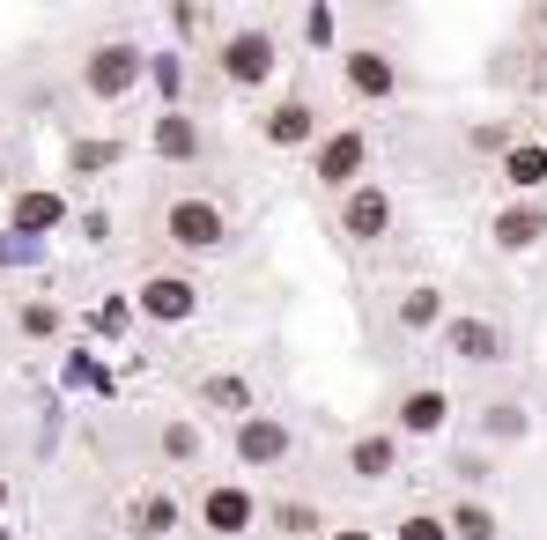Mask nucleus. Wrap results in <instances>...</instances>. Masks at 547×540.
<instances>
[{
  "label": "nucleus",
  "mask_w": 547,
  "mask_h": 540,
  "mask_svg": "<svg viewBox=\"0 0 547 540\" xmlns=\"http://www.w3.org/2000/svg\"><path fill=\"white\" fill-rule=\"evenodd\" d=\"M333 540H370V533H333Z\"/></svg>",
  "instance_id": "obj_29"
},
{
  "label": "nucleus",
  "mask_w": 547,
  "mask_h": 540,
  "mask_svg": "<svg viewBox=\"0 0 547 540\" xmlns=\"http://www.w3.org/2000/svg\"><path fill=\"white\" fill-rule=\"evenodd\" d=\"M60 215H67L60 193H23V200H15V230H23V237H45Z\"/></svg>",
  "instance_id": "obj_9"
},
{
  "label": "nucleus",
  "mask_w": 547,
  "mask_h": 540,
  "mask_svg": "<svg viewBox=\"0 0 547 540\" xmlns=\"http://www.w3.org/2000/svg\"><path fill=\"white\" fill-rule=\"evenodd\" d=\"M141 311L148 319H185V311H193V289H185L178 274H156V282L141 289Z\"/></svg>",
  "instance_id": "obj_7"
},
{
  "label": "nucleus",
  "mask_w": 547,
  "mask_h": 540,
  "mask_svg": "<svg viewBox=\"0 0 547 540\" xmlns=\"http://www.w3.org/2000/svg\"><path fill=\"white\" fill-rule=\"evenodd\" d=\"M355 171H363V134H333V141H318V178H326V185H348Z\"/></svg>",
  "instance_id": "obj_5"
},
{
  "label": "nucleus",
  "mask_w": 547,
  "mask_h": 540,
  "mask_svg": "<svg viewBox=\"0 0 547 540\" xmlns=\"http://www.w3.org/2000/svg\"><path fill=\"white\" fill-rule=\"evenodd\" d=\"M540 230H547L540 208H511V215L496 222V245H503V252H525V245H540Z\"/></svg>",
  "instance_id": "obj_12"
},
{
  "label": "nucleus",
  "mask_w": 547,
  "mask_h": 540,
  "mask_svg": "<svg viewBox=\"0 0 547 540\" xmlns=\"http://www.w3.org/2000/svg\"><path fill=\"white\" fill-rule=\"evenodd\" d=\"M451 348L474 356V363H496L503 356V341H496V326H488V319H451Z\"/></svg>",
  "instance_id": "obj_10"
},
{
  "label": "nucleus",
  "mask_w": 547,
  "mask_h": 540,
  "mask_svg": "<svg viewBox=\"0 0 547 540\" xmlns=\"http://www.w3.org/2000/svg\"><path fill=\"white\" fill-rule=\"evenodd\" d=\"M163 444H171V459H193V452H200L193 430H163Z\"/></svg>",
  "instance_id": "obj_26"
},
{
  "label": "nucleus",
  "mask_w": 547,
  "mask_h": 540,
  "mask_svg": "<svg viewBox=\"0 0 547 540\" xmlns=\"http://www.w3.org/2000/svg\"><path fill=\"white\" fill-rule=\"evenodd\" d=\"M222 74H230V82H267L274 74V37L267 30H237L230 45H222Z\"/></svg>",
  "instance_id": "obj_1"
},
{
  "label": "nucleus",
  "mask_w": 547,
  "mask_h": 540,
  "mask_svg": "<svg viewBox=\"0 0 547 540\" xmlns=\"http://www.w3.org/2000/svg\"><path fill=\"white\" fill-rule=\"evenodd\" d=\"M200 518H207L215 533H244V526H252V496H244V489H207Z\"/></svg>",
  "instance_id": "obj_6"
},
{
  "label": "nucleus",
  "mask_w": 547,
  "mask_h": 540,
  "mask_svg": "<svg viewBox=\"0 0 547 540\" xmlns=\"http://www.w3.org/2000/svg\"><path fill=\"white\" fill-rule=\"evenodd\" d=\"M437 422H444V393H414V400H407V430H414V437H429Z\"/></svg>",
  "instance_id": "obj_16"
},
{
  "label": "nucleus",
  "mask_w": 547,
  "mask_h": 540,
  "mask_svg": "<svg viewBox=\"0 0 547 540\" xmlns=\"http://www.w3.org/2000/svg\"><path fill=\"white\" fill-rule=\"evenodd\" d=\"M171 518H178V504L156 496V504H141V533H171Z\"/></svg>",
  "instance_id": "obj_21"
},
{
  "label": "nucleus",
  "mask_w": 547,
  "mask_h": 540,
  "mask_svg": "<svg viewBox=\"0 0 547 540\" xmlns=\"http://www.w3.org/2000/svg\"><path fill=\"white\" fill-rule=\"evenodd\" d=\"M207 400L215 407H244V378H207Z\"/></svg>",
  "instance_id": "obj_24"
},
{
  "label": "nucleus",
  "mask_w": 547,
  "mask_h": 540,
  "mask_svg": "<svg viewBox=\"0 0 547 540\" xmlns=\"http://www.w3.org/2000/svg\"><path fill=\"white\" fill-rule=\"evenodd\" d=\"M385 467H392V437H363V444H355V474H370V481H377Z\"/></svg>",
  "instance_id": "obj_18"
},
{
  "label": "nucleus",
  "mask_w": 547,
  "mask_h": 540,
  "mask_svg": "<svg viewBox=\"0 0 547 540\" xmlns=\"http://www.w3.org/2000/svg\"><path fill=\"white\" fill-rule=\"evenodd\" d=\"M23 333H37V341H52V333H60V311H52V304H30V311H23Z\"/></svg>",
  "instance_id": "obj_20"
},
{
  "label": "nucleus",
  "mask_w": 547,
  "mask_h": 540,
  "mask_svg": "<svg viewBox=\"0 0 547 540\" xmlns=\"http://www.w3.org/2000/svg\"><path fill=\"white\" fill-rule=\"evenodd\" d=\"M348 82L363 89V97H392V89H400V74H392L385 60H377L370 45H355V52H348Z\"/></svg>",
  "instance_id": "obj_8"
},
{
  "label": "nucleus",
  "mask_w": 547,
  "mask_h": 540,
  "mask_svg": "<svg viewBox=\"0 0 547 540\" xmlns=\"http://www.w3.org/2000/svg\"><path fill=\"white\" fill-rule=\"evenodd\" d=\"M141 74V60H134V45H104L97 60H89V89L97 97H126V82Z\"/></svg>",
  "instance_id": "obj_3"
},
{
  "label": "nucleus",
  "mask_w": 547,
  "mask_h": 540,
  "mask_svg": "<svg viewBox=\"0 0 547 540\" xmlns=\"http://www.w3.org/2000/svg\"><path fill=\"white\" fill-rule=\"evenodd\" d=\"M267 134H274V141H304V134H311V104H281L274 119H267Z\"/></svg>",
  "instance_id": "obj_15"
},
{
  "label": "nucleus",
  "mask_w": 547,
  "mask_h": 540,
  "mask_svg": "<svg viewBox=\"0 0 547 540\" xmlns=\"http://www.w3.org/2000/svg\"><path fill=\"white\" fill-rule=\"evenodd\" d=\"M156 89H163V97H178V60H171V52L156 60Z\"/></svg>",
  "instance_id": "obj_27"
},
{
  "label": "nucleus",
  "mask_w": 547,
  "mask_h": 540,
  "mask_svg": "<svg viewBox=\"0 0 547 540\" xmlns=\"http://www.w3.org/2000/svg\"><path fill=\"white\" fill-rule=\"evenodd\" d=\"M163 222H171V237L185 252H215L222 245V208H207V200H178Z\"/></svg>",
  "instance_id": "obj_2"
},
{
  "label": "nucleus",
  "mask_w": 547,
  "mask_h": 540,
  "mask_svg": "<svg viewBox=\"0 0 547 540\" xmlns=\"http://www.w3.org/2000/svg\"><path fill=\"white\" fill-rule=\"evenodd\" d=\"M274 518H281V533H311V526H318V511H311V504H281Z\"/></svg>",
  "instance_id": "obj_23"
},
{
  "label": "nucleus",
  "mask_w": 547,
  "mask_h": 540,
  "mask_svg": "<svg viewBox=\"0 0 547 540\" xmlns=\"http://www.w3.org/2000/svg\"><path fill=\"white\" fill-rule=\"evenodd\" d=\"M400 540H444V526H437V518H407Z\"/></svg>",
  "instance_id": "obj_25"
},
{
  "label": "nucleus",
  "mask_w": 547,
  "mask_h": 540,
  "mask_svg": "<svg viewBox=\"0 0 547 540\" xmlns=\"http://www.w3.org/2000/svg\"><path fill=\"white\" fill-rule=\"evenodd\" d=\"M341 222H348V237H363V245H370V237H385V222H392V208H385V193H355Z\"/></svg>",
  "instance_id": "obj_11"
},
{
  "label": "nucleus",
  "mask_w": 547,
  "mask_h": 540,
  "mask_svg": "<svg viewBox=\"0 0 547 540\" xmlns=\"http://www.w3.org/2000/svg\"><path fill=\"white\" fill-rule=\"evenodd\" d=\"M400 319L407 326H429V319H437V289H414L407 304H400Z\"/></svg>",
  "instance_id": "obj_19"
},
{
  "label": "nucleus",
  "mask_w": 547,
  "mask_h": 540,
  "mask_svg": "<svg viewBox=\"0 0 547 540\" xmlns=\"http://www.w3.org/2000/svg\"><path fill=\"white\" fill-rule=\"evenodd\" d=\"M111 156H119V148H111V141H104V148H97V141H74V171H104Z\"/></svg>",
  "instance_id": "obj_22"
},
{
  "label": "nucleus",
  "mask_w": 547,
  "mask_h": 540,
  "mask_svg": "<svg viewBox=\"0 0 547 540\" xmlns=\"http://www.w3.org/2000/svg\"><path fill=\"white\" fill-rule=\"evenodd\" d=\"M156 148H163V156H171V163H185V156H193V148H200L193 119H178V111H163V119H156Z\"/></svg>",
  "instance_id": "obj_13"
},
{
  "label": "nucleus",
  "mask_w": 547,
  "mask_h": 540,
  "mask_svg": "<svg viewBox=\"0 0 547 540\" xmlns=\"http://www.w3.org/2000/svg\"><path fill=\"white\" fill-rule=\"evenodd\" d=\"M237 459L281 467V459H289V430H281V422H244V430H237Z\"/></svg>",
  "instance_id": "obj_4"
},
{
  "label": "nucleus",
  "mask_w": 547,
  "mask_h": 540,
  "mask_svg": "<svg viewBox=\"0 0 547 540\" xmlns=\"http://www.w3.org/2000/svg\"><path fill=\"white\" fill-rule=\"evenodd\" d=\"M503 171H511V185H540V178H547V148H540V141L511 148V156H503Z\"/></svg>",
  "instance_id": "obj_14"
},
{
  "label": "nucleus",
  "mask_w": 547,
  "mask_h": 540,
  "mask_svg": "<svg viewBox=\"0 0 547 540\" xmlns=\"http://www.w3.org/2000/svg\"><path fill=\"white\" fill-rule=\"evenodd\" d=\"M311 45H333V8H311Z\"/></svg>",
  "instance_id": "obj_28"
},
{
  "label": "nucleus",
  "mask_w": 547,
  "mask_h": 540,
  "mask_svg": "<svg viewBox=\"0 0 547 540\" xmlns=\"http://www.w3.org/2000/svg\"><path fill=\"white\" fill-rule=\"evenodd\" d=\"M451 533L488 540V533H496V511H488V504H459V511H451Z\"/></svg>",
  "instance_id": "obj_17"
}]
</instances>
